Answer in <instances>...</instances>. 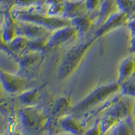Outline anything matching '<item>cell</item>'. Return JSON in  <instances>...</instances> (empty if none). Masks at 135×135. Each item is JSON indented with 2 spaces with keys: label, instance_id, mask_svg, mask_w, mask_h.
Masks as SVG:
<instances>
[{
  "label": "cell",
  "instance_id": "cell-1",
  "mask_svg": "<svg viewBox=\"0 0 135 135\" xmlns=\"http://www.w3.org/2000/svg\"><path fill=\"white\" fill-rule=\"evenodd\" d=\"M95 41H97L95 38L90 37L86 41L75 44L62 57L57 70L59 80H64L74 73Z\"/></svg>",
  "mask_w": 135,
  "mask_h": 135
},
{
  "label": "cell",
  "instance_id": "cell-2",
  "mask_svg": "<svg viewBox=\"0 0 135 135\" xmlns=\"http://www.w3.org/2000/svg\"><path fill=\"white\" fill-rule=\"evenodd\" d=\"M12 14L16 20L25 21L36 24L45 28H47L51 31L65 27L71 25V20L62 18V17H53L38 11L36 9L29 8H12Z\"/></svg>",
  "mask_w": 135,
  "mask_h": 135
},
{
  "label": "cell",
  "instance_id": "cell-3",
  "mask_svg": "<svg viewBox=\"0 0 135 135\" xmlns=\"http://www.w3.org/2000/svg\"><path fill=\"white\" fill-rule=\"evenodd\" d=\"M120 90L121 84H119L117 82H112L110 84L99 85L98 87L91 90L78 104H76L71 112L74 114L86 112L87 110L91 109L95 105H98L100 103L104 102L112 95L120 91Z\"/></svg>",
  "mask_w": 135,
  "mask_h": 135
},
{
  "label": "cell",
  "instance_id": "cell-4",
  "mask_svg": "<svg viewBox=\"0 0 135 135\" xmlns=\"http://www.w3.org/2000/svg\"><path fill=\"white\" fill-rule=\"evenodd\" d=\"M19 64V75L30 79L38 74L45 58V52H27L21 55L8 54Z\"/></svg>",
  "mask_w": 135,
  "mask_h": 135
},
{
  "label": "cell",
  "instance_id": "cell-5",
  "mask_svg": "<svg viewBox=\"0 0 135 135\" xmlns=\"http://www.w3.org/2000/svg\"><path fill=\"white\" fill-rule=\"evenodd\" d=\"M21 124L26 130L36 131L41 129L47 123V118L35 105L25 107L20 111Z\"/></svg>",
  "mask_w": 135,
  "mask_h": 135
},
{
  "label": "cell",
  "instance_id": "cell-6",
  "mask_svg": "<svg viewBox=\"0 0 135 135\" xmlns=\"http://www.w3.org/2000/svg\"><path fill=\"white\" fill-rule=\"evenodd\" d=\"M79 36V32L72 25L53 31L48 37L46 46V50H52L74 41Z\"/></svg>",
  "mask_w": 135,
  "mask_h": 135
},
{
  "label": "cell",
  "instance_id": "cell-7",
  "mask_svg": "<svg viewBox=\"0 0 135 135\" xmlns=\"http://www.w3.org/2000/svg\"><path fill=\"white\" fill-rule=\"evenodd\" d=\"M2 86L4 90L10 94H20L27 90L29 79L19 74H12L8 72L1 70L0 72Z\"/></svg>",
  "mask_w": 135,
  "mask_h": 135
},
{
  "label": "cell",
  "instance_id": "cell-8",
  "mask_svg": "<svg viewBox=\"0 0 135 135\" xmlns=\"http://www.w3.org/2000/svg\"><path fill=\"white\" fill-rule=\"evenodd\" d=\"M129 15L124 12L117 11L110 15L104 22L100 25V27L93 34L92 37L98 40L99 38L104 36L107 33L112 31L113 30L119 28L122 25L128 24Z\"/></svg>",
  "mask_w": 135,
  "mask_h": 135
},
{
  "label": "cell",
  "instance_id": "cell-9",
  "mask_svg": "<svg viewBox=\"0 0 135 135\" xmlns=\"http://www.w3.org/2000/svg\"><path fill=\"white\" fill-rule=\"evenodd\" d=\"M3 22L1 31V42L8 43L18 36V21L13 16L12 9L2 11Z\"/></svg>",
  "mask_w": 135,
  "mask_h": 135
},
{
  "label": "cell",
  "instance_id": "cell-10",
  "mask_svg": "<svg viewBox=\"0 0 135 135\" xmlns=\"http://www.w3.org/2000/svg\"><path fill=\"white\" fill-rule=\"evenodd\" d=\"M52 32V31L41 25L25 21H18V36H25L29 40L49 36Z\"/></svg>",
  "mask_w": 135,
  "mask_h": 135
},
{
  "label": "cell",
  "instance_id": "cell-11",
  "mask_svg": "<svg viewBox=\"0 0 135 135\" xmlns=\"http://www.w3.org/2000/svg\"><path fill=\"white\" fill-rule=\"evenodd\" d=\"M135 74V57L129 56L124 58L118 67L117 82L122 84L128 81Z\"/></svg>",
  "mask_w": 135,
  "mask_h": 135
},
{
  "label": "cell",
  "instance_id": "cell-12",
  "mask_svg": "<svg viewBox=\"0 0 135 135\" xmlns=\"http://www.w3.org/2000/svg\"><path fill=\"white\" fill-rule=\"evenodd\" d=\"M84 0H66L63 18L72 20L80 15L88 14Z\"/></svg>",
  "mask_w": 135,
  "mask_h": 135
},
{
  "label": "cell",
  "instance_id": "cell-13",
  "mask_svg": "<svg viewBox=\"0 0 135 135\" xmlns=\"http://www.w3.org/2000/svg\"><path fill=\"white\" fill-rule=\"evenodd\" d=\"M58 124L63 132L73 135H81L84 133L83 124L74 117L64 116L59 118Z\"/></svg>",
  "mask_w": 135,
  "mask_h": 135
},
{
  "label": "cell",
  "instance_id": "cell-14",
  "mask_svg": "<svg viewBox=\"0 0 135 135\" xmlns=\"http://www.w3.org/2000/svg\"><path fill=\"white\" fill-rule=\"evenodd\" d=\"M94 20H95V18L91 15V13H88L72 19L71 25L77 30L79 36H84L92 28Z\"/></svg>",
  "mask_w": 135,
  "mask_h": 135
},
{
  "label": "cell",
  "instance_id": "cell-15",
  "mask_svg": "<svg viewBox=\"0 0 135 135\" xmlns=\"http://www.w3.org/2000/svg\"><path fill=\"white\" fill-rule=\"evenodd\" d=\"M117 11V0H102L99 9L96 12V22L100 25L110 15Z\"/></svg>",
  "mask_w": 135,
  "mask_h": 135
},
{
  "label": "cell",
  "instance_id": "cell-16",
  "mask_svg": "<svg viewBox=\"0 0 135 135\" xmlns=\"http://www.w3.org/2000/svg\"><path fill=\"white\" fill-rule=\"evenodd\" d=\"M72 107V99L70 96H63L57 99L54 102L52 109V114L54 117L61 118L65 116L67 112H71Z\"/></svg>",
  "mask_w": 135,
  "mask_h": 135
},
{
  "label": "cell",
  "instance_id": "cell-17",
  "mask_svg": "<svg viewBox=\"0 0 135 135\" xmlns=\"http://www.w3.org/2000/svg\"><path fill=\"white\" fill-rule=\"evenodd\" d=\"M41 96V88L27 89L26 90L19 94L20 102L25 107H33L40 100Z\"/></svg>",
  "mask_w": 135,
  "mask_h": 135
},
{
  "label": "cell",
  "instance_id": "cell-18",
  "mask_svg": "<svg viewBox=\"0 0 135 135\" xmlns=\"http://www.w3.org/2000/svg\"><path fill=\"white\" fill-rule=\"evenodd\" d=\"M66 0H47L45 4V13L53 17H62ZM63 18V17H62Z\"/></svg>",
  "mask_w": 135,
  "mask_h": 135
},
{
  "label": "cell",
  "instance_id": "cell-19",
  "mask_svg": "<svg viewBox=\"0 0 135 135\" xmlns=\"http://www.w3.org/2000/svg\"><path fill=\"white\" fill-rule=\"evenodd\" d=\"M111 131V135H133L132 128L127 119L119 122Z\"/></svg>",
  "mask_w": 135,
  "mask_h": 135
},
{
  "label": "cell",
  "instance_id": "cell-20",
  "mask_svg": "<svg viewBox=\"0 0 135 135\" xmlns=\"http://www.w3.org/2000/svg\"><path fill=\"white\" fill-rule=\"evenodd\" d=\"M121 94L135 99V79L133 77L121 85Z\"/></svg>",
  "mask_w": 135,
  "mask_h": 135
},
{
  "label": "cell",
  "instance_id": "cell-21",
  "mask_svg": "<svg viewBox=\"0 0 135 135\" xmlns=\"http://www.w3.org/2000/svg\"><path fill=\"white\" fill-rule=\"evenodd\" d=\"M46 1L47 0H16L15 6H19L20 8H29L42 6Z\"/></svg>",
  "mask_w": 135,
  "mask_h": 135
},
{
  "label": "cell",
  "instance_id": "cell-22",
  "mask_svg": "<svg viewBox=\"0 0 135 135\" xmlns=\"http://www.w3.org/2000/svg\"><path fill=\"white\" fill-rule=\"evenodd\" d=\"M101 1L102 0H84L88 12L91 13V14L95 11L97 12L100 6Z\"/></svg>",
  "mask_w": 135,
  "mask_h": 135
},
{
  "label": "cell",
  "instance_id": "cell-23",
  "mask_svg": "<svg viewBox=\"0 0 135 135\" xmlns=\"http://www.w3.org/2000/svg\"><path fill=\"white\" fill-rule=\"evenodd\" d=\"M83 135H103L100 128V121L97 122L92 128H89L87 131H85Z\"/></svg>",
  "mask_w": 135,
  "mask_h": 135
},
{
  "label": "cell",
  "instance_id": "cell-24",
  "mask_svg": "<svg viewBox=\"0 0 135 135\" xmlns=\"http://www.w3.org/2000/svg\"><path fill=\"white\" fill-rule=\"evenodd\" d=\"M128 26L129 29L130 38L135 37V14L129 16V20L128 22Z\"/></svg>",
  "mask_w": 135,
  "mask_h": 135
},
{
  "label": "cell",
  "instance_id": "cell-25",
  "mask_svg": "<svg viewBox=\"0 0 135 135\" xmlns=\"http://www.w3.org/2000/svg\"><path fill=\"white\" fill-rule=\"evenodd\" d=\"M133 116L134 121H135V101H134V103H133Z\"/></svg>",
  "mask_w": 135,
  "mask_h": 135
}]
</instances>
